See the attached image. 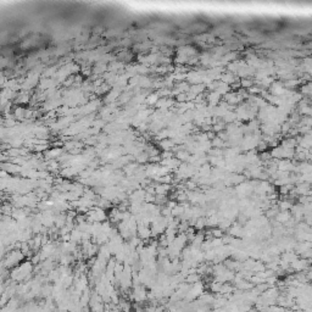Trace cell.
Instances as JSON below:
<instances>
[{"mask_svg": "<svg viewBox=\"0 0 312 312\" xmlns=\"http://www.w3.org/2000/svg\"><path fill=\"white\" fill-rule=\"evenodd\" d=\"M189 156H190V154H189L187 150H184V149L176 152V159H178L181 162H187L188 159H189Z\"/></svg>", "mask_w": 312, "mask_h": 312, "instance_id": "4", "label": "cell"}, {"mask_svg": "<svg viewBox=\"0 0 312 312\" xmlns=\"http://www.w3.org/2000/svg\"><path fill=\"white\" fill-rule=\"evenodd\" d=\"M300 94L304 97V95H306V98H309L310 95H311V83L309 82V83H306V84H303V87H301V89H300Z\"/></svg>", "mask_w": 312, "mask_h": 312, "instance_id": "6", "label": "cell"}, {"mask_svg": "<svg viewBox=\"0 0 312 312\" xmlns=\"http://www.w3.org/2000/svg\"><path fill=\"white\" fill-rule=\"evenodd\" d=\"M176 103L178 104H182V103H187V93H179L177 97H176Z\"/></svg>", "mask_w": 312, "mask_h": 312, "instance_id": "8", "label": "cell"}, {"mask_svg": "<svg viewBox=\"0 0 312 312\" xmlns=\"http://www.w3.org/2000/svg\"><path fill=\"white\" fill-rule=\"evenodd\" d=\"M211 234H212V238H222V237H223V230H221L219 228L212 229V230H211Z\"/></svg>", "mask_w": 312, "mask_h": 312, "instance_id": "9", "label": "cell"}, {"mask_svg": "<svg viewBox=\"0 0 312 312\" xmlns=\"http://www.w3.org/2000/svg\"><path fill=\"white\" fill-rule=\"evenodd\" d=\"M254 86V81L252 79H250V78H241L240 79V88H246V89H249V88H251Z\"/></svg>", "mask_w": 312, "mask_h": 312, "instance_id": "7", "label": "cell"}, {"mask_svg": "<svg viewBox=\"0 0 312 312\" xmlns=\"http://www.w3.org/2000/svg\"><path fill=\"white\" fill-rule=\"evenodd\" d=\"M267 148H268V145H267V144H266L263 140H261V141L259 143V145H257V148H256V149H257L259 151L263 152V151H266V150H267Z\"/></svg>", "mask_w": 312, "mask_h": 312, "instance_id": "10", "label": "cell"}, {"mask_svg": "<svg viewBox=\"0 0 312 312\" xmlns=\"http://www.w3.org/2000/svg\"><path fill=\"white\" fill-rule=\"evenodd\" d=\"M159 100V95L156 93H150L146 98H145V105L146 106H154L156 104V101Z\"/></svg>", "mask_w": 312, "mask_h": 312, "instance_id": "5", "label": "cell"}, {"mask_svg": "<svg viewBox=\"0 0 312 312\" xmlns=\"http://www.w3.org/2000/svg\"><path fill=\"white\" fill-rule=\"evenodd\" d=\"M205 88H206V87H205V84H203V83H200V84H193V86H190L189 92L193 93L194 95H199V94H203V93H204Z\"/></svg>", "mask_w": 312, "mask_h": 312, "instance_id": "3", "label": "cell"}, {"mask_svg": "<svg viewBox=\"0 0 312 312\" xmlns=\"http://www.w3.org/2000/svg\"><path fill=\"white\" fill-rule=\"evenodd\" d=\"M159 145H160V148L163 150V151H170V150H172V148L173 146H176V144L173 143V140L172 139H163V140H161V141H159Z\"/></svg>", "mask_w": 312, "mask_h": 312, "instance_id": "2", "label": "cell"}, {"mask_svg": "<svg viewBox=\"0 0 312 312\" xmlns=\"http://www.w3.org/2000/svg\"><path fill=\"white\" fill-rule=\"evenodd\" d=\"M160 156H161V160H163V159H171V157H173V156H174V154L170 150V151H163Z\"/></svg>", "mask_w": 312, "mask_h": 312, "instance_id": "11", "label": "cell"}, {"mask_svg": "<svg viewBox=\"0 0 312 312\" xmlns=\"http://www.w3.org/2000/svg\"><path fill=\"white\" fill-rule=\"evenodd\" d=\"M292 218V215H290V211H279L276 216V219L277 222H279L281 224L282 223H285L287 221H289Z\"/></svg>", "mask_w": 312, "mask_h": 312, "instance_id": "1", "label": "cell"}]
</instances>
